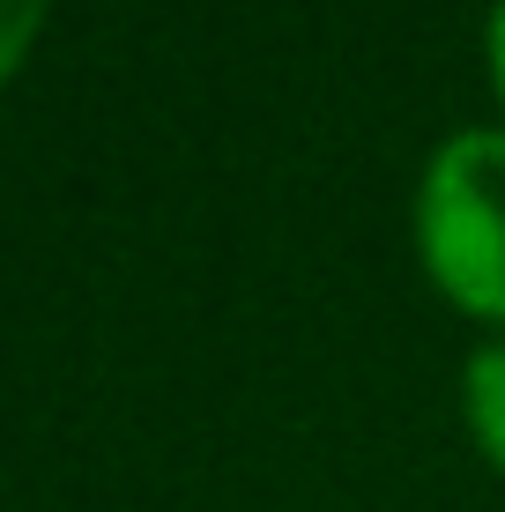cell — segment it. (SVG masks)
<instances>
[{
	"instance_id": "cell-1",
	"label": "cell",
	"mask_w": 505,
	"mask_h": 512,
	"mask_svg": "<svg viewBox=\"0 0 505 512\" xmlns=\"http://www.w3.org/2000/svg\"><path fill=\"white\" fill-rule=\"evenodd\" d=\"M424 282L476 327H505V127H454L409 193Z\"/></svg>"
},
{
	"instance_id": "cell-2",
	"label": "cell",
	"mask_w": 505,
	"mask_h": 512,
	"mask_svg": "<svg viewBox=\"0 0 505 512\" xmlns=\"http://www.w3.org/2000/svg\"><path fill=\"white\" fill-rule=\"evenodd\" d=\"M461 423H468V446L483 453V468L505 483V334L468 349V364H461Z\"/></svg>"
},
{
	"instance_id": "cell-3",
	"label": "cell",
	"mask_w": 505,
	"mask_h": 512,
	"mask_svg": "<svg viewBox=\"0 0 505 512\" xmlns=\"http://www.w3.org/2000/svg\"><path fill=\"white\" fill-rule=\"evenodd\" d=\"M45 23H52V0H0V90L30 67Z\"/></svg>"
},
{
	"instance_id": "cell-4",
	"label": "cell",
	"mask_w": 505,
	"mask_h": 512,
	"mask_svg": "<svg viewBox=\"0 0 505 512\" xmlns=\"http://www.w3.org/2000/svg\"><path fill=\"white\" fill-rule=\"evenodd\" d=\"M483 75H491V97L505 112V0H491V15H483Z\"/></svg>"
}]
</instances>
